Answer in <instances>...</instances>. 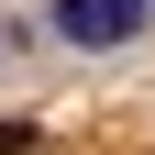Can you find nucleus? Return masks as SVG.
<instances>
[{
	"instance_id": "1",
	"label": "nucleus",
	"mask_w": 155,
	"mask_h": 155,
	"mask_svg": "<svg viewBox=\"0 0 155 155\" xmlns=\"http://www.w3.org/2000/svg\"><path fill=\"white\" fill-rule=\"evenodd\" d=\"M45 33H55L67 55H122L133 33H144V0H55Z\"/></svg>"
},
{
	"instance_id": "2",
	"label": "nucleus",
	"mask_w": 155,
	"mask_h": 155,
	"mask_svg": "<svg viewBox=\"0 0 155 155\" xmlns=\"http://www.w3.org/2000/svg\"><path fill=\"white\" fill-rule=\"evenodd\" d=\"M33 144H45L33 122H0V155H33Z\"/></svg>"
},
{
	"instance_id": "3",
	"label": "nucleus",
	"mask_w": 155,
	"mask_h": 155,
	"mask_svg": "<svg viewBox=\"0 0 155 155\" xmlns=\"http://www.w3.org/2000/svg\"><path fill=\"white\" fill-rule=\"evenodd\" d=\"M144 22H155V0H144Z\"/></svg>"
},
{
	"instance_id": "4",
	"label": "nucleus",
	"mask_w": 155,
	"mask_h": 155,
	"mask_svg": "<svg viewBox=\"0 0 155 155\" xmlns=\"http://www.w3.org/2000/svg\"><path fill=\"white\" fill-rule=\"evenodd\" d=\"M0 55H11V45H0Z\"/></svg>"
}]
</instances>
